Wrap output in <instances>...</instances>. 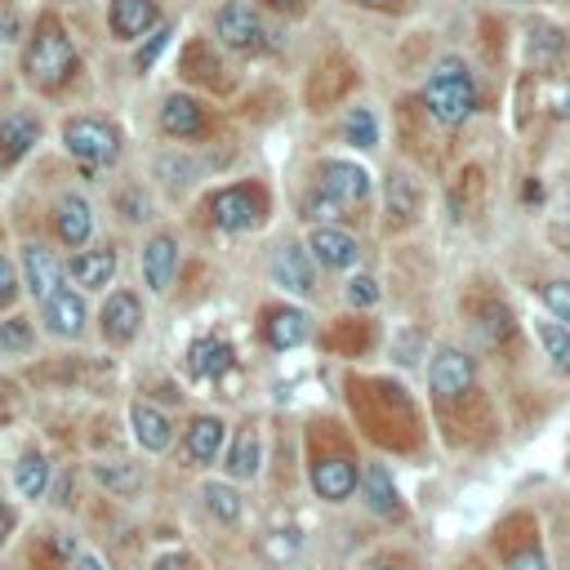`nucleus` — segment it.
<instances>
[{
  "label": "nucleus",
  "mask_w": 570,
  "mask_h": 570,
  "mask_svg": "<svg viewBox=\"0 0 570 570\" xmlns=\"http://www.w3.org/2000/svg\"><path fill=\"white\" fill-rule=\"evenodd\" d=\"M423 108L437 125H463L478 108V85H472L468 67L459 59H446L423 85Z\"/></svg>",
  "instance_id": "obj_1"
},
{
  "label": "nucleus",
  "mask_w": 570,
  "mask_h": 570,
  "mask_svg": "<svg viewBox=\"0 0 570 570\" xmlns=\"http://www.w3.org/2000/svg\"><path fill=\"white\" fill-rule=\"evenodd\" d=\"M23 67H27V80L36 89H59L76 72V50H72L67 32L59 23H40L36 36H32V45H27Z\"/></svg>",
  "instance_id": "obj_2"
},
{
  "label": "nucleus",
  "mask_w": 570,
  "mask_h": 570,
  "mask_svg": "<svg viewBox=\"0 0 570 570\" xmlns=\"http://www.w3.org/2000/svg\"><path fill=\"white\" fill-rule=\"evenodd\" d=\"M63 142L85 170H99V165L116 161V152H121V134L99 116H72L63 125Z\"/></svg>",
  "instance_id": "obj_3"
},
{
  "label": "nucleus",
  "mask_w": 570,
  "mask_h": 570,
  "mask_svg": "<svg viewBox=\"0 0 570 570\" xmlns=\"http://www.w3.org/2000/svg\"><path fill=\"white\" fill-rule=\"evenodd\" d=\"M210 214L223 232H246L268 214V201H263L259 187H227V193H219L210 201Z\"/></svg>",
  "instance_id": "obj_4"
},
{
  "label": "nucleus",
  "mask_w": 570,
  "mask_h": 570,
  "mask_svg": "<svg viewBox=\"0 0 570 570\" xmlns=\"http://www.w3.org/2000/svg\"><path fill=\"white\" fill-rule=\"evenodd\" d=\"M472 379H478L472 374V357L459 348H442L433 357V365H428V384H433V393L442 401H463L472 393Z\"/></svg>",
  "instance_id": "obj_5"
},
{
  "label": "nucleus",
  "mask_w": 570,
  "mask_h": 570,
  "mask_svg": "<svg viewBox=\"0 0 570 570\" xmlns=\"http://www.w3.org/2000/svg\"><path fill=\"white\" fill-rule=\"evenodd\" d=\"M214 36L227 45V50H259L263 45V23H259V14L250 10V5H223L219 14H214Z\"/></svg>",
  "instance_id": "obj_6"
},
{
  "label": "nucleus",
  "mask_w": 570,
  "mask_h": 570,
  "mask_svg": "<svg viewBox=\"0 0 570 570\" xmlns=\"http://www.w3.org/2000/svg\"><path fill=\"white\" fill-rule=\"evenodd\" d=\"M308 255H312L321 268H335V272H339V268H352V263L361 259V246H357L352 232H344V227H335V223H325V227L312 232Z\"/></svg>",
  "instance_id": "obj_7"
},
{
  "label": "nucleus",
  "mask_w": 570,
  "mask_h": 570,
  "mask_svg": "<svg viewBox=\"0 0 570 570\" xmlns=\"http://www.w3.org/2000/svg\"><path fill=\"white\" fill-rule=\"evenodd\" d=\"M272 276H276V285H281V290L308 295L312 285H317V268H312V255H308L303 246H295V241L276 246V255H272Z\"/></svg>",
  "instance_id": "obj_8"
},
{
  "label": "nucleus",
  "mask_w": 570,
  "mask_h": 570,
  "mask_svg": "<svg viewBox=\"0 0 570 570\" xmlns=\"http://www.w3.org/2000/svg\"><path fill=\"white\" fill-rule=\"evenodd\" d=\"M357 463L348 459V455H330V459H317L312 463V491L321 495V499H330V504H339V499H348L352 491H357Z\"/></svg>",
  "instance_id": "obj_9"
},
{
  "label": "nucleus",
  "mask_w": 570,
  "mask_h": 570,
  "mask_svg": "<svg viewBox=\"0 0 570 570\" xmlns=\"http://www.w3.org/2000/svg\"><path fill=\"white\" fill-rule=\"evenodd\" d=\"M317 187H325L339 206H361L370 197V174L361 165H348V161H325Z\"/></svg>",
  "instance_id": "obj_10"
},
{
  "label": "nucleus",
  "mask_w": 570,
  "mask_h": 570,
  "mask_svg": "<svg viewBox=\"0 0 570 570\" xmlns=\"http://www.w3.org/2000/svg\"><path fill=\"white\" fill-rule=\"evenodd\" d=\"M99 321H103V335H108L112 344H129V339L138 335V325H142V303H138V295L116 290V295L103 303Z\"/></svg>",
  "instance_id": "obj_11"
},
{
  "label": "nucleus",
  "mask_w": 570,
  "mask_h": 570,
  "mask_svg": "<svg viewBox=\"0 0 570 570\" xmlns=\"http://www.w3.org/2000/svg\"><path fill=\"white\" fill-rule=\"evenodd\" d=\"M174 272H178V241L170 232H157L148 246H142V281L152 285V290L161 295L165 285L174 281Z\"/></svg>",
  "instance_id": "obj_12"
},
{
  "label": "nucleus",
  "mask_w": 570,
  "mask_h": 570,
  "mask_svg": "<svg viewBox=\"0 0 570 570\" xmlns=\"http://www.w3.org/2000/svg\"><path fill=\"white\" fill-rule=\"evenodd\" d=\"M23 276H27V290L45 303L54 290H63V268H59V259L45 250V246H27L23 250Z\"/></svg>",
  "instance_id": "obj_13"
},
{
  "label": "nucleus",
  "mask_w": 570,
  "mask_h": 570,
  "mask_svg": "<svg viewBox=\"0 0 570 570\" xmlns=\"http://www.w3.org/2000/svg\"><path fill=\"white\" fill-rule=\"evenodd\" d=\"M40 308H45V330L59 335V339H76L80 330H85V303L72 290H54Z\"/></svg>",
  "instance_id": "obj_14"
},
{
  "label": "nucleus",
  "mask_w": 570,
  "mask_h": 570,
  "mask_svg": "<svg viewBox=\"0 0 570 570\" xmlns=\"http://www.w3.org/2000/svg\"><path fill=\"white\" fill-rule=\"evenodd\" d=\"M40 138V121L32 116V112H14V116H5L0 121V161L5 165H14V161H23L27 152H32V142Z\"/></svg>",
  "instance_id": "obj_15"
},
{
  "label": "nucleus",
  "mask_w": 570,
  "mask_h": 570,
  "mask_svg": "<svg viewBox=\"0 0 570 570\" xmlns=\"http://www.w3.org/2000/svg\"><path fill=\"white\" fill-rule=\"evenodd\" d=\"M161 129L174 134V138H197L206 129V112L197 99H187V94H170L165 108H161Z\"/></svg>",
  "instance_id": "obj_16"
},
{
  "label": "nucleus",
  "mask_w": 570,
  "mask_h": 570,
  "mask_svg": "<svg viewBox=\"0 0 570 570\" xmlns=\"http://www.w3.org/2000/svg\"><path fill=\"white\" fill-rule=\"evenodd\" d=\"M108 23H112V32L121 40H134V36H142L157 23V0H112Z\"/></svg>",
  "instance_id": "obj_17"
},
{
  "label": "nucleus",
  "mask_w": 570,
  "mask_h": 570,
  "mask_svg": "<svg viewBox=\"0 0 570 570\" xmlns=\"http://www.w3.org/2000/svg\"><path fill=\"white\" fill-rule=\"evenodd\" d=\"M219 450H223V423L214 414H201L187 428L183 455H187V463H210V459H219Z\"/></svg>",
  "instance_id": "obj_18"
},
{
  "label": "nucleus",
  "mask_w": 570,
  "mask_h": 570,
  "mask_svg": "<svg viewBox=\"0 0 570 570\" xmlns=\"http://www.w3.org/2000/svg\"><path fill=\"white\" fill-rule=\"evenodd\" d=\"M54 227H59V241H63V246H85V241H89V232H94L89 201H80V197H63L59 210H54Z\"/></svg>",
  "instance_id": "obj_19"
},
{
  "label": "nucleus",
  "mask_w": 570,
  "mask_h": 570,
  "mask_svg": "<svg viewBox=\"0 0 570 570\" xmlns=\"http://www.w3.org/2000/svg\"><path fill=\"white\" fill-rule=\"evenodd\" d=\"M259 433L255 428H241V433L232 437V446H227V455H223V468H227V478H236V482H250V478H259Z\"/></svg>",
  "instance_id": "obj_20"
},
{
  "label": "nucleus",
  "mask_w": 570,
  "mask_h": 570,
  "mask_svg": "<svg viewBox=\"0 0 570 570\" xmlns=\"http://www.w3.org/2000/svg\"><path fill=\"white\" fill-rule=\"evenodd\" d=\"M303 335H308V321L299 308H272L263 317V339L272 348H295V344H303Z\"/></svg>",
  "instance_id": "obj_21"
},
{
  "label": "nucleus",
  "mask_w": 570,
  "mask_h": 570,
  "mask_svg": "<svg viewBox=\"0 0 570 570\" xmlns=\"http://www.w3.org/2000/svg\"><path fill=\"white\" fill-rule=\"evenodd\" d=\"M361 486H365V504H370L379 517H401V495H397V486H393V478H388L384 463H370Z\"/></svg>",
  "instance_id": "obj_22"
},
{
  "label": "nucleus",
  "mask_w": 570,
  "mask_h": 570,
  "mask_svg": "<svg viewBox=\"0 0 570 570\" xmlns=\"http://www.w3.org/2000/svg\"><path fill=\"white\" fill-rule=\"evenodd\" d=\"M232 365V348L223 339H197L193 348H187V374L193 379H214Z\"/></svg>",
  "instance_id": "obj_23"
},
{
  "label": "nucleus",
  "mask_w": 570,
  "mask_h": 570,
  "mask_svg": "<svg viewBox=\"0 0 570 570\" xmlns=\"http://www.w3.org/2000/svg\"><path fill=\"white\" fill-rule=\"evenodd\" d=\"M129 419H134V433H138L142 450H165V446L174 442V428H170V419H165L161 410H152V406H134Z\"/></svg>",
  "instance_id": "obj_24"
},
{
  "label": "nucleus",
  "mask_w": 570,
  "mask_h": 570,
  "mask_svg": "<svg viewBox=\"0 0 570 570\" xmlns=\"http://www.w3.org/2000/svg\"><path fill=\"white\" fill-rule=\"evenodd\" d=\"M67 272H72V281H76V285H89V290H99V285H108V281H112V272H116V255H112V250H89V255H76Z\"/></svg>",
  "instance_id": "obj_25"
},
{
  "label": "nucleus",
  "mask_w": 570,
  "mask_h": 570,
  "mask_svg": "<svg viewBox=\"0 0 570 570\" xmlns=\"http://www.w3.org/2000/svg\"><path fill=\"white\" fill-rule=\"evenodd\" d=\"M482 187H486V183H482V170H478V165H468V170L455 178V187H450V219H455V223H463L472 210L482 206Z\"/></svg>",
  "instance_id": "obj_26"
},
{
  "label": "nucleus",
  "mask_w": 570,
  "mask_h": 570,
  "mask_svg": "<svg viewBox=\"0 0 570 570\" xmlns=\"http://www.w3.org/2000/svg\"><path fill=\"white\" fill-rule=\"evenodd\" d=\"M472 335H478L482 348H499V344H508V335H512V321H508V312H504L499 303H486V308L478 312Z\"/></svg>",
  "instance_id": "obj_27"
},
{
  "label": "nucleus",
  "mask_w": 570,
  "mask_h": 570,
  "mask_svg": "<svg viewBox=\"0 0 570 570\" xmlns=\"http://www.w3.org/2000/svg\"><path fill=\"white\" fill-rule=\"evenodd\" d=\"M45 482H50V463H45V455H23L18 468H14V486L23 499H40Z\"/></svg>",
  "instance_id": "obj_28"
},
{
  "label": "nucleus",
  "mask_w": 570,
  "mask_h": 570,
  "mask_svg": "<svg viewBox=\"0 0 570 570\" xmlns=\"http://www.w3.org/2000/svg\"><path fill=\"white\" fill-rule=\"evenodd\" d=\"M94 478H99V486H108L112 495H134L142 486V472L134 463H94Z\"/></svg>",
  "instance_id": "obj_29"
},
{
  "label": "nucleus",
  "mask_w": 570,
  "mask_h": 570,
  "mask_svg": "<svg viewBox=\"0 0 570 570\" xmlns=\"http://www.w3.org/2000/svg\"><path fill=\"white\" fill-rule=\"evenodd\" d=\"M540 344H544V352L553 357V365H557L561 374H570V330L557 325V321H540Z\"/></svg>",
  "instance_id": "obj_30"
},
{
  "label": "nucleus",
  "mask_w": 570,
  "mask_h": 570,
  "mask_svg": "<svg viewBox=\"0 0 570 570\" xmlns=\"http://www.w3.org/2000/svg\"><path fill=\"white\" fill-rule=\"evenodd\" d=\"M344 138L352 142V148H374V142H379V121H374V112H370V108H352V112L344 116Z\"/></svg>",
  "instance_id": "obj_31"
},
{
  "label": "nucleus",
  "mask_w": 570,
  "mask_h": 570,
  "mask_svg": "<svg viewBox=\"0 0 570 570\" xmlns=\"http://www.w3.org/2000/svg\"><path fill=\"white\" fill-rule=\"evenodd\" d=\"M299 210H303V219H312L317 227H325V223H335L339 214H344V206L335 201V197H330L325 193V187H312V193L299 201Z\"/></svg>",
  "instance_id": "obj_32"
},
{
  "label": "nucleus",
  "mask_w": 570,
  "mask_h": 570,
  "mask_svg": "<svg viewBox=\"0 0 570 570\" xmlns=\"http://www.w3.org/2000/svg\"><path fill=\"white\" fill-rule=\"evenodd\" d=\"M201 499H206V508H210L219 521H236V517H241V495H236L232 486H223V482H210V486L201 491Z\"/></svg>",
  "instance_id": "obj_33"
},
{
  "label": "nucleus",
  "mask_w": 570,
  "mask_h": 570,
  "mask_svg": "<svg viewBox=\"0 0 570 570\" xmlns=\"http://www.w3.org/2000/svg\"><path fill=\"white\" fill-rule=\"evenodd\" d=\"M388 206L393 214H419V187L410 178H388Z\"/></svg>",
  "instance_id": "obj_34"
},
{
  "label": "nucleus",
  "mask_w": 570,
  "mask_h": 570,
  "mask_svg": "<svg viewBox=\"0 0 570 570\" xmlns=\"http://www.w3.org/2000/svg\"><path fill=\"white\" fill-rule=\"evenodd\" d=\"M544 303L553 308L557 321L570 325V281H553V285H544Z\"/></svg>",
  "instance_id": "obj_35"
},
{
  "label": "nucleus",
  "mask_w": 570,
  "mask_h": 570,
  "mask_svg": "<svg viewBox=\"0 0 570 570\" xmlns=\"http://www.w3.org/2000/svg\"><path fill=\"white\" fill-rule=\"evenodd\" d=\"M508 570H548V561H544L540 544L531 540V544H521L517 553H508Z\"/></svg>",
  "instance_id": "obj_36"
},
{
  "label": "nucleus",
  "mask_w": 570,
  "mask_h": 570,
  "mask_svg": "<svg viewBox=\"0 0 570 570\" xmlns=\"http://www.w3.org/2000/svg\"><path fill=\"white\" fill-rule=\"evenodd\" d=\"M14 299H18V272L5 255H0V308H10Z\"/></svg>",
  "instance_id": "obj_37"
},
{
  "label": "nucleus",
  "mask_w": 570,
  "mask_h": 570,
  "mask_svg": "<svg viewBox=\"0 0 570 570\" xmlns=\"http://www.w3.org/2000/svg\"><path fill=\"white\" fill-rule=\"evenodd\" d=\"M348 299H352L357 308H365V303H374V299H379V285H374V276H357V281L348 285Z\"/></svg>",
  "instance_id": "obj_38"
},
{
  "label": "nucleus",
  "mask_w": 570,
  "mask_h": 570,
  "mask_svg": "<svg viewBox=\"0 0 570 570\" xmlns=\"http://www.w3.org/2000/svg\"><path fill=\"white\" fill-rule=\"evenodd\" d=\"M5 344H10V352L14 348H32V330H27V321H5Z\"/></svg>",
  "instance_id": "obj_39"
},
{
  "label": "nucleus",
  "mask_w": 570,
  "mask_h": 570,
  "mask_svg": "<svg viewBox=\"0 0 570 570\" xmlns=\"http://www.w3.org/2000/svg\"><path fill=\"white\" fill-rule=\"evenodd\" d=\"M335 344H339V348H348V352H357V348L365 344V330H361L357 321H348L344 330H335Z\"/></svg>",
  "instance_id": "obj_40"
},
{
  "label": "nucleus",
  "mask_w": 570,
  "mask_h": 570,
  "mask_svg": "<svg viewBox=\"0 0 570 570\" xmlns=\"http://www.w3.org/2000/svg\"><path fill=\"white\" fill-rule=\"evenodd\" d=\"M165 36H170V32H161V36H152V40H148V45H142V50H138V67H142V72H148V67L157 63V54L165 50Z\"/></svg>",
  "instance_id": "obj_41"
},
{
  "label": "nucleus",
  "mask_w": 570,
  "mask_h": 570,
  "mask_svg": "<svg viewBox=\"0 0 570 570\" xmlns=\"http://www.w3.org/2000/svg\"><path fill=\"white\" fill-rule=\"evenodd\" d=\"M157 570H187V557H165L157 561Z\"/></svg>",
  "instance_id": "obj_42"
},
{
  "label": "nucleus",
  "mask_w": 570,
  "mask_h": 570,
  "mask_svg": "<svg viewBox=\"0 0 570 570\" xmlns=\"http://www.w3.org/2000/svg\"><path fill=\"white\" fill-rule=\"evenodd\" d=\"M268 5L281 10V14H295V10H299V0H268Z\"/></svg>",
  "instance_id": "obj_43"
},
{
  "label": "nucleus",
  "mask_w": 570,
  "mask_h": 570,
  "mask_svg": "<svg viewBox=\"0 0 570 570\" xmlns=\"http://www.w3.org/2000/svg\"><path fill=\"white\" fill-rule=\"evenodd\" d=\"M76 570H103L99 557H76Z\"/></svg>",
  "instance_id": "obj_44"
},
{
  "label": "nucleus",
  "mask_w": 570,
  "mask_h": 570,
  "mask_svg": "<svg viewBox=\"0 0 570 570\" xmlns=\"http://www.w3.org/2000/svg\"><path fill=\"white\" fill-rule=\"evenodd\" d=\"M553 236H557V246H561V250H566V255H570V227H557V232H553Z\"/></svg>",
  "instance_id": "obj_45"
},
{
  "label": "nucleus",
  "mask_w": 570,
  "mask_h": 570,
  "mask_svg": "<svg viewBox=\"0 0 570 570\" xmlns=\"http://www.w3.org/2000/svg\"><path fill=\"white\" fill-rule=\"evenodd\" d=\"M557 112L570 121V85H566V94H561V103H557Z\"/></svg>",
  "instance_id": "obj_46"
},
{
  "label": "nucleus",
  "mask_w": 570,
  "mask_h": 570,
  "mask_svg": "<svg viewBox=\"0 0 570 570\" xmlns=\"http://www.w3.org/2000/svg\"><path fill=\"white\" fill-rule=\"evenodd\" d=\"M5 531H10V517H5V508H0V540H5Z\"/></svg>",
  "instance_id": "obj_47"
},
{
  "label": "nucleus",
  "mask_w": 570,
  "mask_h": 570,
  "mask_svg": "<svg viewBox=\"0 0 570 570\" xmlns=\"http://www.w3.org/2000/svg\"><path fill=\"white\" fill-rule=\"evenodd\" d=\"M0 352H10V344H5V321H0Z\"/></svg>",
  "instance_id": "obj_48"
},
{
  "label": "nucleus",
  "mask_w": 570,
  "mask_h": 570,
  "mask_svg": "<svg viewBox=\"0 0 570 570\" xmlns=\"http://www.w3.org/2000/svg\"><path fill=\"white\" fill-rule=\"evenodd\" d=\"M374 570H401V566H374Z\"/></svg>",
  "instance_id": "obj_49"
},
{
  "label": "nucleus",
  "mask_w": 570,
  "mask_h": 570,
  "mask_svg": "<svg viewBox=\"0 0 570 570\" xmlns=\"http://www.w3.org/2000/svg\"><path fill=\"white\" fill-rule=\"evenodd\" d=\"M566 214H570V193H566Z\"/></svg>",
  "instance_id": "obj_50"
},
{
  "label": "nucleus",
  "mask_w": 570,
  "mask_h": 570,
  "mask_svg": "<svg viewBox=\"0 0 570 570\" xmlns=\"http://www.w3.org/2000/svg\"><path fill=\"white\" fill-rule=\"evenodd\" d=\"M361 5H379V0H361Z\"/></svg>",
  "instance_id": "obj_51"
}]
</instances>
